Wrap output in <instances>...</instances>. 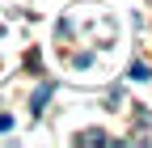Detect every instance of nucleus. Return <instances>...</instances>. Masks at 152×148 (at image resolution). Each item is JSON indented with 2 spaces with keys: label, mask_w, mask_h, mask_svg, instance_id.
<instances>
[{
  "label": "nucleus",
  "mask_w": 152,
  "mask_h": 148,
  "mask_svg": "<svg viewBox=\"0 0 152 148\" xmlns=\"http://www.w3.org/2000/svg\"><path fill=\"white\" fill-rule=\"evenodd\" d=\"M51 89H55V85H38V93H34V102H30V114H42V106H47V97H51Z\"/></svg>",
  "instance_id": "1"
},
{
  "label": "nucleus",
  "mask_w": 152,
  "mask_h": 148,
  "mask_svg": "<svg viewBox=\"0 0 152 148\" xmlns=\"http://www.w3.org/2000/svg\"><path fill=\"white\" fill-rule=\"evenodd\" d=\"M131 76H135V81H148L152 68H148V64H131Z\"/></svg>",
  "instance_id": "2"
},
{
  "label": "nucleus",
  "mask_w": 152,
  "mask_h": 148,
  "mask_svg": "<svg viewBox=\"0 0 152 148\" xmlns=\"http://www.w3.org/2000/svg\"><path fill=\"white\" fill-rule=\"evenodd\" d=\"M9 127H13V119H9V114H0V131H9Z\"/></svg>",
  "instance_id": "3"
}]
</instances>
